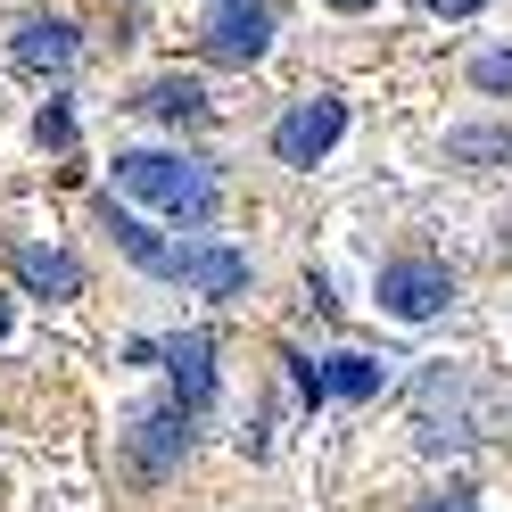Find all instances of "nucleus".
<instances>
[{
  "instance_id": "obj_6",
  "label": "nucleus",
  "mask_w": 512,
  "mask_h": 512,
  "mask_svg": "<svg viewBox=\"0 0 512 512\" xmlns=\"http://www.w3.org/2000/svg\"><path fill=\"white\" fill-rule=\"evenodd\" d=\"M248 273L256 265H248L232 240H174V265H166L174 290H199V298H240Z\"/></svg>"
},
{
  "instance_id": "obj_2",
  "label": "nucleus",
  "mask_w": 512,
  "mask_h": 512,
  "mask_svg": "<svg viewBox=\"0 0 512 512\" xmlns=\"http://www.w3.org/2000/svg\"><path fill=\"white\" fill-rule=\"evenodd\" d=\"M182 455H190V413L174 405V397H157V405H141L133 422H124V463H133V479H166V471H182Z\"/></svg>"
},
{
  "instance_id": "obj_18",
  "label": "nucleus",
  "mask_w": 512,
  "mask_h": 512,
  "mask_svg": "<svg viewBox=\"0 0 512 512\" xmlns=\"http://www.w3.org/2000/svg\"><path fill=\"white\" fill-rule=\"evenodd\" d=\"M430 9H438V17H479L488 0H430Z\"/></svg>"
},
{
  "instance_id": "obj_11",
  "label": "nucleus",
  "mask_w": 512,
  "mask_h": 512,
  "mask_svg": "<svg viewBox=\"0 0 512 512\" xmlns=\"http://www.w3.org/2000/svg\"><path fill=\"white\" fill-rule=\"evenodd\" d=\"M380 389H389V364L364 356V347H339V356H323V397L339 405H372Z\"/></svg>"
},
{
  "instance_id": "obj_5",
  "label": "nucleus",
  "mask_w": 512,
  "mask_h": 512,
  "mask_svg": "<svg viewBox=\"0 0 512 512\" xmlns=\"http://www.w3.org/2000/svg\"><path fill=\"white\" fill-rule=\"evenodd\" d=\"M199 42H207L215 67H256V58L273 50V9H265V0H215Z\"/></svg>"
},
{
  "instance_id": "obj_17",
  "label": "nucleus",
  "mask_w": 512,
  "mask_h": 512,
  "mask_svg": "<svg viewBox=\"0 0 512 512\" xmlns=\"http://www.w3.org/2000/svg\"><path fill=\"white\" fill-rule=\"evenodd\" d=\"M422 512H479V496L471 488H438V496H422Z\"/></svg>"
},
{
  "instance_id": "obj_7",
  "label": "nucleus",
  "mask_w": 512,
  "mask_h": 512,
  "mask_svg": "<svg viewBox=\"0 0 512 512\" xmlns=\"http://www.w3.org/2000/svg\"><path fill=\"white\" fill-rule=\"evenodd\" d=\"M157 364H166V397L199 422V413L215 405V339L207 331H174L166 347H157Z\"/></svg>"
},
{
  "instance_id": "obj_20",
  "label": "nucleus",
  "mask_w": 512,
  "mask_h": 512,
  "mask_svg": "<svg viewBox=\"0 0 512 512\" xmlns=\"http://www.w3.org/2000/svg\"><path fill=\"white\" fill-rule=\"evenodd\" d=\"M17 331V306H9V290H0V339H9Z\"/></svg>"
},
{
  "instance_id": "obj_14",
  "label": "nucleus",
  "mask_w": 512,
  "mask_h": 512,
  "mask_svg": "<svg viewBox=\"0 0 512 512\" xmlns=\"http://www.w3.org/2000/svg\"><path fill=\"white\" fill-rule=\"evenodd\" d=\"M34 141H42V149H75V108H67V91H50V100L34 108Z\"/></svg>"
},
{
  "instance_id": "obj_1",
  "label": "nucleus",
  "mask_w": 512,
  "mask_h": 512,
  "mask_svg": "<svg viewBox=\"0 0 512 512\" xmlns=\"http://www.w3.org/2000/svg\"><path fill=\"white\" fill-rule=\"evenodd\" d=\"M116 190L141 199L174 223V232H207L223 215V182L207 157H182V149H116Z\"/></svg>"
},
{
  "instance_id": "obj_19",
  "label": "nucleus",
  "mask_w": 512,
  "mask_h": 512,
  "mask_svg": "<svg viewBox=\"0 0 512 512\" xmlns=\"http://www.w3.org/2000/svg\"><path fill=\"white\" fill-rule=\"evenodd\" d=\"M323 9H339V17H364V9H380V0H323Z\"/></svg>"
},
{
  "instance_id": "obj_4",
  "label": "nucleus",
  "mask_w": 512,
  "mask_h": 512,
  "mask_svg": "<svg viewBox=\"0 0 512 512\" xmlns=\"http://www.w3.org/2000/svg\"><path fill=\"white\" fill-rule=\"evenodd\" d=\"M339 133H347V100L339 91H314V100H298L273 124V157L281 166H323V157L339 149Z\"/></svg>"
},
{
  "instance_id": "obj_9",
  "label": "nucleus",
  "mask_w": 512,
  "mask_h": 512,
  "mask_svg": "<svg viewBox=\"0 0 512 512\" xmlns=\"http://www.w3.org/2000/svg\"><path fill=\"white\" fill-rule=\"evenodd\" d=\"M9 273H17V290L42 298V306L83 298V265H75L67 248H50V240H17V248H9Z\"/></svg>"
},
{
  "instance_id": "obj_16",
  "label": "nucleus",
  "mask_w": 512,
  "mask_h": 512,
  "mask_svg": "<svg viewBox=\"0 0 512 512\" xmlns=\"http://www.w3.org/2000/svg\"><path fill=\"white\" fill-rule=\"evenodd\" d=\"M290 380H298L306 405H331V397H323V364H314V356H290Z\"/></svg>"
},
{
  "instance_id": "obj_8",
  "label": "nucleus",
  "mask_w": 512,
  "mask_h": 512,
  "mask_svg": "<svg viewBox=\"0 0 512 512\" xmlns=\"http://www.w3.org/2000/svg\"><path fill=\"white\" fill-rule=\"evenodd\" d=\"M9 58H17L25 75H42V83H67L83 67V34H75L67 17H25L17 42H9Z\"/></svg>"
},
{
  "instance_id": "obj_3",
  "label": "nucleus",
  "mask_w": 512,
  "mask_h": 512,
  "mask_svg": "<svg viewBox=\"0 0 512 512\" xmlns=\"http://www.w3.org/2000/svg\"><path fill=\"white\" fill-rule=\"evenodd\" d=\"M446 298H455V273L438 256H389L380 265V314H397V323H438Z\"/></svg>"
},
{
  "instance_id": "obj_12",
  "label": "nucleus",
  "mask_w": 512,
  "mask_h": 512,
  "mask_svg": "<svg viewBox=\"0 0 512 512\" xmlns=\"http://www.w3.org/2000/svg\"><path fill=\"white\" fill-rule=\"evenodd\" d=\"M133 108L149 124H207V83H190V75H157L133 91Z\"/></svg>"
},
{
  "instance_id": "obj_15",
  "label": "nucleus",
  "mask_w": 512,
  "mask_h": 512,
  "mask_svg": "<svg viewBox=\"0 0 512 512\" xmlns=\"http://www.w3.org/2000/svg\"><path fill=\"white\" fill-rule=\"evenodd\" d=\"M471 83L479 91H512V50H479L471 58Z\"/></svg>"
},
{
  "instance_id": "obj_10",
  "label": "nucleus",
  "mask_w": 512,
  "mask_h": 512,
  "mask_svg": "<svg viewBox=\"0 0 512 512\" xmlns=\"http://www.w3.org/2000/svg\"><path fill=\"white\" fill-rule=\"evenodd\" d=\"M100 232L116 240V256H124V265H141L149 281H166V265H174V240L157 232V223H141L133 207L116 199V190H108V199H100Z\"/></svg>"
},
{
  "instance_id": "obj_13",
  "label": "nucleus",
  "mask_w": 512,
  "mask_h": 512,
  "mask_svg": "<svg viewBox=\"0 0 512 512\" xmlns=\"http://www.w3.org/2000/svg\"><path fill=\"white\" fill-rule=\"evenodd\" d=\"M446 157H455V166H504V157H512V133L463 124V133H446Z\"/></svg>"
}]
</instances>
